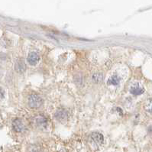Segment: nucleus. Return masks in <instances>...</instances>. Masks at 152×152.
I'll use <instances>...</instances> for the list:
<instances>
[{"label":"nucleus","mask_w":152,"mask_h":152,"mask_svg":"<svg viewBox=\"0 0 152 152\" xmlns=\"http://www.w3.org/2000/svg\"><path fill=\"white\" fill-rule=\"evenodd\" d=\"M25 69H26V67L23 61H18L15 64V70H17V71L24 72Z\"/></svg>","instance_id":"obj_8"},{"label":"nucleus","mask_w":152,"mask_h":152,"mask_svg":"<svg viewBox=\"0 0 152 152\" xmlns=\"http://www.w3.org/2000/svg\"><path fill=\"white\" fill-rule=\"evenodd\" d=\"M120 82V78L117 75H113L108 80L107 83L109 85H112V86H117Z\"/></svg>","instance_id":"obj_7"},{"label":"nucleus","mask_w":152,"mask_h":152,"mask_svg":"<svg viewBox=\"0 0 152 152\" xmlns=\"http://www.w3.org/2000/svg\"><path fill=\"white\" fill-rule=\"evenodd\" d=\"M55 117L58 121L63 122L67 119L68 114L64 109H59L55 113Z\"/></svg>","instance_id":"obj_5"},{"label":"nucleus","mask_w":152,"mask_h":152,"mask_svg":"<svg viewBox=\"0 0 152 152\" xmlns=\"http://www.w3.org/2000/svg\"><path fill=\"white\" fill-rule=\"evenodd\" d=\"M27 60L28 63L31 65H36L39 61L40 57L36 52H31L28 55Z\"/></svg>","instance_id":"obj_4"},{"label":"nucleus","mask_w":152,"mask_h":152,"mask_svg":"<svg viewBox=\"0 0 152 152\" xmlns=\"http://www.w3.org/2000/svg\"><path fill=\"white\" fill-rule=\"evenodd\" d=\"M43 104V100L37 95H31L28 98V105L32 109L39 108Z\"/></svg>","instance_id":"obj_1"},{"label":"nucleus","mask_w":152,"mask_h":152,"mask_svg":"<svg viewBox=\"0 0 152 152\" xmlns=\"http://www.w3.org/2000/svg\"><path fill=\"white\" fill-rule=\"evenodd\" d=\"M3 96H4V93L2 91V89L0 88V100H2Z\"/></svg>","instance_id":"obj_11"},{"label":"nucleus","mask_w":152,"mask_h":152,"mask_svg":"<svg viewBox=\"0 0 152 152\" xmlns=\"http://www.w3.org/2000/svg\"><path fill=\"white\" fill-rule=\"evenodd\" d=\"M145 109L148 113L152 114V99H149L145 106Z\"/></svg>","instance_id":"obj_9"},{"label":"nucleus","mask_w":152,"mask_h":152,"mask_svg":"<svg viewBox=\"0 0 152 152\" xmlns=\"http://www.w3.org/2000/svg\"><path fill=\"white\" fill-rule=\"evenodd\" d=\"M102 80H103V76H102V74H96L93 76V80L96 83L102 82Z\"/></svg>","instance_id":"obj_10"},{"label":"nucleus","mask_w":152,"mask_h":152,"mask_svg":"<svg viewBox=\"0 0 152 152\" xmlns=\"http://www.w3.org/2000/svg\"><path fill=\"white\" fill-rule=\"evenodd\" d=\"M90 138H91L92 141H93L95 145H102V144L103 143V141H104L103 135H102L101 133L99 132L92 133Z\"/></svg>","instance_id":"obj_2"},{"label":"nucleus","mask_w":152,"mask_h":152,"mask_svg":"<svg viewBox=\"0 0 152 152\" xmlns=\"http://www.w3.org/2000/svg\"><path fill=\"white\" fill-rule=\"evenodd\" d=\"M144 92H145V89L141 87H140L138 84L133 85L130 89V93L132 94H133V95H135V96L141 95V94L143 93Z\"/></svg>","instance_id":"obj_6"},{"label":"nucleus","mask_w":152,"mask_h":152,"mask_svg":"<svg viewBox=\"0 0 152 152\" xmlns=\"http://www.w3.org/2000/svg\"><path fill=\"white\" fill-rule=\"evenodd\" d=\"M12 126L14 130L17 132H22L25 130V125L22 121L19 119H16L12 122Z\"/></svg>","instance_id":"obj_3"}]
</instances>
